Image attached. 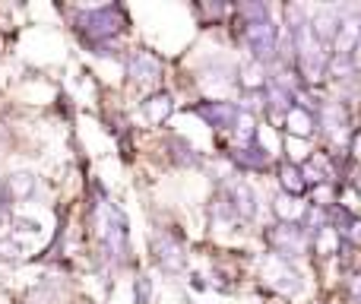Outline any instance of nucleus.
<instances>
[{
  "instance_id": "1",
  "label": "nucleus",
  "mask_w": 361,
  "mask_h": 304,
  "mask_svg": "<svg viewBox=\"0 0 361 304\" xmlns=\"http://www.w3.org/2000/svg\"><path fill=\"white\" fill-rule=\"evenodd\" d=\"M244 42H247L254 63H267L279 51V32H276L273 19H260V23H244Z\"/></svg>"
},
{
  "instance_id": "2",
  "label": "nucleus",
  "mask_w": 361,
  "mask_h": 304,
  "mask_svg": "<svg viewBox=\"0 0 361 304\" xmlns=\"http://www.w3.org/2000/svg\"><path fill=\"white\" fill-rule=\"evenodd\" d=\"M80 25L92 35V42L99 44L102 38H111L118 29H124V23H121V6H95V10H82Z\"/></svg>"
},
{
  "instance_id": "3",
  "label": "nucleus",
  "mask_w": 361,
  "mask_h": 304,
  "mask_svg": "<svg viewBox=\"0 0 361 304\" xmlns=\"http://www.w3.org/2000/svg\"><path fill=\"white\" fill-rule=\"evenodd\" d=\"M267 241L269 248L279 254V260H292V257H301L307 248V235L301 225H273V229L267 231Z\"/></svg>"
},
{
  "instance_id": "4",
  "label": "nucleus",
  "mask_w": 361,
  "mask_h": 304,
  "mask_svg": "<svg viewBox=\"0 0 361 304\" xmlns=\"http://www.w3.org/2000/svg\"><path fill=\"white\" fill-rule=\"evenodd\" d=\"M358 42H361V13H343V19L336 25V35H333V51H336L339 61L349 57Z\"/></svg>"
},
{
  "instance_id": "5",
  "label": "nucleus",
  "mask_w": 361,
  "mask_h": 304,
  "mask_svg": "<svg viewBox=\"0 0 361 304\" xmlns=\"http://www.w3.org/2000/svg\"><path fill=\"white\" fill-rule=\"evenodd\" d=\"M193 114H200L212 130H231L238 121V108L231 102H200V105H193Z\"/></svg>"
},
{
  "instance_id": "6",
  "label": "nucleus",
  "mask_w": 361,
  "mask_h": 304,
  "mask_svg": "<svg viewBox=\"0 0 361 304\" xmlns=\"http://www.w3.org/2000/svg\"><path fill=\"white\" fill-rule=\"evenodd\" d=\"M228 206L235 219H254L257 216V193L247 181H231L228 184Z\"/></svg>"
},
{
  "instance_id": "7",
  "label": "nucleus",
  "mask_w": 361,
  "mask_h": 304,
  "mask_svg": "<svg viewBox=\"0 0 361 304\" xmlns=\"http://www.w3.org/2000/svg\"><path fill=\"white\" fill-rule=\"evenodd\" d=\"M127 73L137 83H156L159 73H162V63H159V57H152L149 51H133V54L127 57Z\"/></svg>"
},
{
  "instance_id": "8",
  "label": "nucleus",
  "mask_w": 361,
  "mask_h": 304,
  "mask_svg": "<svg viewBox=\"0 0 361 304\" xmlns=\"http://www.w3.org/2000/svg\"><path fill=\"white\" fill-rule=\"evenodd\" d=\"M156 260L165 273H180L184 269V250L171 235H159L156 238Z\"/></svg>"
},
{
  "instance_id": "9",
  "label": "nucleus",
  "mask_w": 361,
  "mask_h": 304,
  "mask_svg": "<svg viewBox=\"0 0 361 304\" xmlns=\"http://www.w3.org/2000/svg\"><path fill=\"white\" fill-rule=\"evenodd\" d=\"M269 276L267 279L273 282L276 288H279V292H286V295H298L301 292V286H305V282H301V276L295 273L292 267H288L286 260H269Z\"/></svg>"
},
{
  "instance_id": "10",
  "label": "nucleus",
  "mask_w": 361,
  "mask_h": 304,
  "mask_svg": "<svg viewBox=\"0 0 361 304\" xmlns=\"http://www.w3.org/2000/svg\"><path fill=\"white\" fill-rule=\"evenodd\" d=\"M175 111V102H171L169 92H159V95H149V99L143 102V114L152 121V124H162V121H169V114Z\"/></svg>"
},
{
  "instance_id": "11",
  "label": "nucleus",
  "mask_w": 361,
  "mask_h": 304,
  "mask_svg": "<svg viewBox=\"0 0 361 304\" xmlns=\"http://www.w3.org/2000/svg\"><path fill=\"white\" fill-rule=\"evenodd\" d=\"M4 190H6V197L10 200H29L32 193H35V174H29V171L10 174L6 184H4Z\"/></svg>"
},
{
  "instance_id": "12",
  "label": "nucleus",
  "mask_w": 361,
  "mask_h": 304,
  "mask_svg": "<svg viewBox=\"0 0 361 304\" xmlns=\"http://www.w3.org/2000/svg\"><path fill=\"white\" fill-rule=\"evenodd\" d=\"M286 124H288V130H292L295 137H311L314 133V114L307 111V108H301V105H292L286 111Z\"/></svg>"
},
{
  "instance_id": "13",
  "label": "nucleus",
  "mask_w": 361,
  "mask_h": 304,
  "mask_svg": "<svg viewBox=\"0 0 361 304\" xmlns=\"http://www.w3.org/2000/svg\"><path fill=\"white\" fill-rule=\"evenodd\" d=\"M317 121H320V127H324L326 133H339L345 127L343 105H339V102H326V105H320L317 108Z\"/></svg>"
},
{
  "instance_id": "14",
  "label": "nucleus",
  "mask_w": 361,
  "mask_h": 304,
  "mask_svg": "<svg viewBox=\"0 0 361 304\" xmlns=\"http://www.w3.org/2000/svg\"><path fill=\"white\" fill-rule=\"evenodd\" d=\"M235 162L241 168H254V171H260V168L269 165V152L263 150L260 143H247V146H241V150L235 152Z\"/></svg>"
},
{
  "instance_id": "15",
  "label": "nucleus",
  "mask_w": 361,
  "mask_h": 304,
  "mask_svg": "<svg viewBox=\"0 0 361 304\" xmlns=\"http://www.w3.org/2000/svg\"><path fill=\"white\" fill-rule=\"evenodd\" d=\"M273 212L282 219V225H298L301 219H305V206L298 203L295 197H276V203H273Z\"/></svg>"
},
{
  "instance_id": "16",
  "label": "nucleus",
  "mask_w": 361,
  "mask_h": 304,
  "mask_svg": "<svg viewBox=\"0 0 361 304\" xmlns=\"http://www.w3.org/2000/svg\"><path fill=\"white\" fill-rule=\"evenodd\" d=\"M279 181H282V187H286V197H295L298 200L301 193H305V174H301V168L298 165H282V171H279Z\"/></svg>"
},
{
  "instance_id": "17",
  "label": "nucleus",
  "mask_w": 361,
  "mask_h": 304,
  "mask_svg": "<svg viewBox=\"0 0 361 304\" xmlns=\"http://www.w3.org/2000/svg\"><path fill=\"white\" fill-rule=\"evenodd\" d=\"M241 86L250 92H263L267 89V76H263V63H247L241 70Z\"/></svg>"
},
{
  "instance_id": "18",
  "label": "nucleus",
  "mask_w": 361,
  "mask_h": 304,
  "mask_svg": "<svg viewBox=\"0 0 361 304\" xmlns=\"http://www.w3.org/2000/svg\"><path fill=\"white\" fill-rule=\"evenodd\" d=\"M231 130L238 133V140H241V146L257 143V140H254V118H250L247 111H238V121H235V127H231Z\"/></svg>"
},
{
  "instance_id": "19",
  "label": "nucleus",
  "mask_w": 361,
  "mask_h": 304,
  "mask_svg": "<svg viewBox=\"0 0 361 304\" xmlns=\"http://www.w3.org/2000/svg\"><path fill=\"white\" fill-rule=\"evenodd\" d=\"M241 16H244V23H260V19H269V6L267 4H241Z\"/></svg>"
},
{
  "instance_id": "20",
  "label": "nucleus",
  "mask_w": 361,
  "mask_h": 304,
  "mask_svg": "<svg viewBox=\"0 0 361 304\" xmlns=\"http://www.w3.org/2000/svg\"><path fill=\"white\" fill-rule=\"evenodd\" d=\"M149 295H152V282L146 276H140L137 286H133V301L137 304H149Z\"/></svg>"
},
{
  "instance_id": "21",
  "label": "nucleus",
  "mask_w": 361,
  "mask_h": 304,
  "mask_svg": "<svg viewBox=\"0 0 361 304\" xmlns=\"http://www.w3.org/2000/svg\"><path fill=\"white\" fill-rule=\"evenodd\" d=\"M349 67H352V70H361V42L355 44V51L349 54Z\"/></svg>"
},
{
  "instance_id": "22",
  "label": "nucleus",
  "mask_w": 361,
  "mask_h": 304,
  "mask_svg": "<svg viewBox=\"0 0 361 304\" xmlns=\"http://www.w3.org/2000/svg\"><path fill=\"white\" fill-rule=\"evenodd\" d=\"M16 225H19L23 231H38V222H35V219H16Z\"/></svg>"
},
{
  "instance_id": "23",
  "label": "nucleus",
  "mask_w": 361,
  "mask_h": 304,
  "mask_svg": "<svg viewBox=\"0 0 361 304\" xmlns=\"http://www.w3.org/2000/svg\"><path fill=\"white\" fill-rule=\"evenodd\" d=\"M0 250H4V257H16L19 244H13V241H0Z\"/></svg>"
}]
</instances>
